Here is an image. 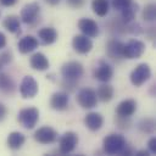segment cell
<instances>
[{
  "label": "cell",
  "instance_id": "6da1fadb",
  "mask_svg": "<svg viewBox=\"0 0 156 156\" xmlns=\"http://www.w3.org/2000/svg\"><path fill=\"white\" fill-rule=\"evenodd\" d=\"M126 145H127V140L124 135L119 133H111L102 139V150L107 155L122 154Z\"/></svg>",
  "mask_w": 156,
  "mask_h": 156
},
{
  "label": "cell",
  "instance_id": "7a4b0ae2",
  "mask_svg": "<svg viewBox=\"0 0 156 156\" xmlns=\"http://www.w3.org/2000/svg\"><path fill=\"white\" fill-rule=\"evenodd\" d=\"M17 121L26 129H33L39 121V110L37 107H24L18 111Z\"/></svg>",
  "mask_w": 156,
  "mask_h": 156
},
{
  "label": "cell",
  "instance_id": "3957f363",
  "mask_svg": "<svg viewBox=\"0 0 156 156\" xmlns=\"http://www.w3.org/2000/svg\"><path fill=\"white\" fill-rule=\"evenodd\" d=\"M84 74V67L78 61H67L61 66V76L63 79L78 80Z\"/></svg>",
  "mask_w": 156,
  "mask_h": 156
},
{
  "label": "cell",
  "instance_id": "277c9868",
  "mask_svg": "<svg viewBox=\"0 0 156 156\" xmlns=\"http://www.w3.org/2000/svg\"><path fill=\"white\" fill-rule=\"evenodd\" d=\"M76 100L78 105L84 108V110H91L96 106L98 104V98H96V91L91 88H82L76 96Z\"/></svg>",
  "mask_w": 156,
  "mask_h": 156
},
{
  "label": "cell",
  "instance_id": "5b68a950",
  "mask_svg": "<svg viewBox=\"0 0 156 156\" xmlns=\"http://www.w3.org/2000/svg\"><path fill=\"white\" fill-rule=\"evenodd\" d=\"M78 141H79V138L76 132H72V130L65 132L58 140V154L61 155L71 154L78 145Z\"/></svg>",
  "mask_w": 156,
  "mask_h": 156
},
{
  "label": "cell",
  "instance_id": "8992f818",
  "mask_svg": "<svg viewBox=\"0 0 156 156\" xmlns=\"http://www.w3.org/2000/svg\"><path fill=\"white\" fill-rule=\"evenodd\" d=\"M150 77H151V68L147 63L144 62L135 66V68L130 72L129 79L134 87H141L145 82L150 79Z\"/></svg>",
  "mask_w": 156,
  "mask_h": 156
},
{
  "label": "cell",
  "instance_id": "52a82bcc",
  "mask_svg": "<svg viewBox=\"0 0 156 156\" xmlns=\"http://www.w3.org/2000/svg\"><path fill=\"white\" fill-rule=\"evenodd\" d=\"M39 13H40V5L38 2H28L22 7L20 13V20L21 22L32 26L39 18Z\"/></svg>",
  "mask_w": 156,
  "mask_h": 156
},
{
  "label": "cell",
  "instance_id": "ba28073f",
  "mask_svg": "<svg viewBox=\"0 0 156 156\" xmlns=\"http://www.w3.org/2000/svg\"><path fill=\"white\" fill-rule=\"evenodd\" d=\"M33 138L37 143L43 144V145H48V144H52L58 139V134L57 132L50 127V126H43L40 128H38L34 134Z\"/></svg>",
  "mask_w": 156,
  "mask_h": 156
},
{
  "label": "cell",
  "instance_id": "9c48e42d",
  "mask_svg": "<svg viewBox=\"0 0 156 156\" xmlns=\"http://www.w3.org/2000/svg\"><path fill=\"white\" fill-rule=\"evenodd\" d=\"M145 52V44L138 39H130L123 46V58L134 60L139 58Z\"/></svg>",
  "mask_w": 156,
  "mask_h": 156
},
{
  "label": "cell",
  "instance_id": "30bf717a",
  "mask_svg": "<svg viewBox=\"0 0 156 156\" xmlns=\"http://www.w3.org/2000/svg\"><path fill=\"white\" fill-rule=\"evenodd\" d=\"M93 77L101 83H108L113 77V68L105 60H99L94 67Z\"/></svg>",
  "mask_w": 156,
  "mask_h": 156
},
{
  "label": "cell",
  "instance_id": "8fae6325",
  "mask_svg": "<svg viewBox=\"0 0 156 156\" xmlns=\"http://www.w3.org/2000/svg\"><path fill=\"white\" fill-rule=\"evenodd\" d=\"M39 91L38 82L32 76H24L20 84V94L23 99H33Z\"/></svg>",
  "mask_w": 156,
  "mask_h": 156
},
{
  "label": "cell",
  "instance_id": "7c38bea8",
  "mask_svg": "<svg viewBox=\"0 0 156 156\" xmlns=\"http://www.w3.org/2000/svg\"><path fill=\"white\" fill-rule=\"evenodd\" d=\"M72 48L76 52L80 55H85L91 51L93 49V41L89 37L84 34H77L72 39Z\"/></svg>",
  "mask_w": 156,
  "mask_h": 156
},
{
  "label": "cell",
  "instance_id": "4fadbf2b",
  "mask_svg": "<svg viewBox=\"0 0 156 156\" xmlns=\"http://www.w3.org/2000/svg\"><path fill=\"white\" fill-rule=\"evenodd\" d=\"M77 26H78V29L82 32V34L89 38H96L100 33L99 24L91 18H80Z\"/></svg>",
  "mask_w": 156,
  "mask_h": 156
},
{
  "label": "cell",
  "instance_id": "5bb4252c",
  "mask_svg": "<svg viewBox=\"0 0 156 156\" xmlns=\"http://www.w3.org/2000/svg\"><path fill=\"white\" fill-rule=\"evenodd\" d=\"M68 102H69L68 93L63 90L55 91L50 98V107L55 111H65L68 107Z\"/></svg>",
  "mask_w": 156,
  "mask_h": 156
},
{
  "label": "cell",
  "instance_id": "9a60e30c",
  "mask_svg": "<svg viewBox=\"0 0 156 156\" xmlns=\"http://www.w3.org/2000/svg\"><path fill=\"white\" fill-rule=\"evenodd\" d=\"M123 46L124 43L117 39H111L106 44V55L111 60H121L123 58Z\"/></svg>",
  "mask_w": 156,
  "mask_h": 156
},
{
  "label": "cell",
  "instance_id": "2e32d148",
  "mask_svg": "<svg viewBox=\"0 0 156 156\" xmlns=\"http://www.w3.org/2000/svg\"><path fill=\"white\" fill-rule=\"evenodd\" d=\"M136 111V101L134 99H124L116 107V115L121 117H132Z\"/></svg>",
  "mask_w": 156,
  "mask_h": 156
},
{
  "label": "cell",
  "instance_id": "e0dca14e",
  "mask_svg": "<svg viewBox=\"0 0 156 156\" xmlns=\"http://www.w3.org/2000/svg\"><path fill=\"white\" fill-rule=\"evenodd\" d=\"M84 126L91 132L100 130L104 126L102 115L99 112H88L84 117Z\"/></svg>",
  "mask_w": 156,
  "mask_h": 156
},
{
  "label": "cell",
  "instance_id": "ac0fdd59",
  "mask_svg": "<svg viewBox=\"0 0 156 156\" xmlns=\"http://www.w3.org/2000/svg\"><path fill=\"white\" fill-rule=\"evenodd\" d=\"M39 46V41L33 35H26L23 38L20 39L18 44H17V49L21 54L26 55V54H29L32 51H34Z\"/></svg>",
  "mask_w": 156,
  "mask_h": 156
},
{
  "label": "cell",
  "instance_id": "d6986e66",
  "mask_svg": "<svg viewBox=\"0 0 156 156\" xmlns=\"http://www.w3.org/2000/svg\"><path fill=\"white\" fill-rule=\"evenodd\" d=\"M38 38L43 45H51L57 40L58 34L54 27H44L38 30Z\"/></svg>",
  "mask_w": 156,
  "mask_h": 156
},
{
  "label": "cell",
  "instance_id": "ffe728a7",
  "mask_svg": "<svg viewBox=\"0 0 156 156\" xmlns=\"http://www.w3.org/2000/svg\"><path fill=\"white\" fill-rule=\"evenodd\" d=\"M29 65L35 71H46L50 67L49 58L43 52H35L29 58Z\"/></svg>",
  "mask_w": 156,
  "mask_h": 156
},
{
  "label": "cell",
  "instance_id": "44dd1931",
  "mask_svg": "<svg viewBox=\"0 0 156 156\" xmlns=\"http://www.w3.org/2000/svg\"><path fill=\"white\" fill-rule=\"evenodd\" d=\"M16 83L7 73L0 72V93L5 95H12L16 91Z\"/></svg>",
  "mask_w": 156,
  "mask_h": 156
},
{
  "label": "cell",
  "instance_id": "7402d4cb",
  "mask_svg": "<svg viewBox=\"0 0 156 156\" xmlns=\"http://www.w3.org/2000/svg\"><path fill=\"white\" fill-rule=\"evenodd\" d=\"M4 28L12 34H21V20L16 15H9L2 21Z\"/></svg>",
  "mask_w": 156,
  "mask_h": 156
},
{
  "label": "cell",
  "instance_id": "603a6c76",
  "mask_svg": "<svg viewBox=\"0 0 156 156\" xmlns=\"http://www.w3.org/2000/svg\"><path fill=\"white\" fill-rule=\"evenodd\" d=\"M24 141H26V136L21 132H11L6 139V144H7L9 149H11V150L21 149L22 145L24 144Z\"/></svg>",
  "mask_w": 156,
  "mask_h": 156
},
{
  "label": "cell",
  "instance_id": "cb8c5ba5",
  "mask_svg": "<svg viewBox=\"0 0 156 156\" xmlns=\"http://www.w3.org/2000/svg\"><path fill=\"white\" fill-rule=\"evenodd\" d=\"M113 95H115L113 87L110 85V84H107V83L101 84L98 88V90H96V98L101 102H108V101H111L113 99Z\"/></svg>",
  "mask_w": 156,
  "mask_h": 156
},
{
  "label": "cell",
  "instance_id": "d4e9b609",
  "mask_svg": "<svg viewBox=\"0 0 156 156\" xmlns=\"http://www.w3.org/2000/svg\"><path fill=\"white\" fill-rule=\"evenodd\" d=\"M91 10L96 16L104 17L108 13L110 4L107 0H93L91 1Z\"/></svg>",
  "mask_w": 156,
  "mask_h": 156
},
{
  "label": "cell",
  "instance_id": "484cf974",
  "mask_svg": "<svg viewBox=\"0 0 156 156\" xmlns=\"http://www.w3.org/2000/svg\"><path fill=\"white\" fill-rule=\"evenodd\" d=\"M138 4H130V5H128L127 7H124V9H122L121 10V17H122V21L124 22V23H130V22H133L134 21V18H135V15H136V12H138Z\"/></svg>",
  "mask_w": 156,
  "mask_h": 156
},
{
  "label": "cell",
  "instance_id": "4316f807",
  "mask_svg": "<svg viewBox=\"0 0 156 156\" xmlns=\"http://www.w3.org/2000/svg\"><path fill=\"white\" fill-rule=\"evenodd\" d=\"M155 126H156V123H155V119H154V118H151V117H145V118H143V119L139 122L138 128H139V130H140L141 133H144V134H154V132H155Z\"/></svg>",
  "mask_w": 156,
  "mask_h": 156
},
{
  "label": "cell",
  "instance_id": "83f0119b",
  "mask_svg": "<svg viewBox=\"0 0 156 156\" xmlns=\"http://www.w3.org/2000/svg\"><path fill=\"white\" fill-rule=\"evenodd\" d=\"M141 17L146 22H152L156 18V5L155 4H147L141 12Z\"/></svg>",
  "mask_w": 156,
  "mask_h": 156
},
{
  "label": "cell",
  "instance_id": "f1b7e54d",
  "mask_svg": "<svg viewBox=\"0 0 156 156\" xmlns=\"http://www.w3.org/2000/svg\"><path fill=\"white\" fill-rule=\"evenodd\" d=\"M115 123L117 126V128L119 129H129L130 126H132V121H130V117H121V116H116L115 118Z\"/></svg>",
  "mask_w": 156,
  "mask_h": 156
},
{
  "label": "cell",
  "instance_id": "f546056e",
  "mask_svg": "<svg viewBox=\"0 0 156 156\" xmlns=\"http://www.w3.org/2000/svg\"><path fill=\"white\" fill-rule=\"evenodd\" d=\"M12 58H13V55H12V51L11 50H5L0 54V69H2L5 66L10 65L12 62Z\"/></svg>",
  "mask_w": 156,
  "mask_h": 156
},
{
  "label": "cell",
  "instance_id": "4dcf8cb0",
  "mask_svg": "<svg viewBox=\"0 0 156 156\" xmlns=\"http://www.w3.org/2000/svg\"><path fill=\"white\" fill-rule=\"evenodd\" d=\"M61 85H62V88L66 90V93H69V91H74V90H76V88H77L78 83H77V80H68V79H63V80H62V83H61Z\"/></svg>",
  "mask_w": 156,
  "mask_h": 156
},
{
  "label": "cell",
  "instance_id": "1f68e13d",
  "mask_svg": "<svg viewBox=\"0 0 156 156\" xmlns=\"http://www.w3.org/2000/svg\"><path fill=\"white\" fill-rule=\"evenodd\" d=\"M133 1L132 0H112V2H111V5H112V7L115 9V10H122V9H124V7H127L128 5H130Z\"/></svg>",
  "mask_w": 156,
  "mask_h": 156
},
{
  "label": "cell",
  "instance_id": "d6a6232c",
  "mask_svg": "<svg viewBox=\"0 0 156 156\" xmlns=\"http://www.w3.org/2000/svg\"><path fill=\"white\" fill-rule=\"evenodd\" d=\"M147 150L156 155V136H151L147 141Z\"/></svg>",
  "mask_w": 156,
  "mask_h": 156
},
{
  "label": "cell",
  "instance_id": "836d02e7",
  "mask_svg": "<svg viewBox=\"0 0 156 156\" xmlns=\"http://www.w3.org/2000/svg\"><path fill=\"white\" fill-rule=\"evenodd\" d=\"M67 4L73 9H79L85 4V0H67Z\"/></svg>",
  "mask_w": 156,
  "mask_h": 156
},
{
  "label": "cell",
  "instance_id": "e575fe53",
  "mask_svg": "<svg viewBox=\"0 0 156 156\" xmlns=\"http://www.w3.org/2000/svg\"><path fill=\"white\" fill-rule=\"evenodd\" d=\"M6 115H7V108H6V106L0 102V122L5 119Z\"/></svg>",
  "mask_w": 156,
  "mask_h": 156
},
{
  "label": "cell",
  "instance_id": "d590c367",
  "mask_svg": "<svg viewBox=\"0 0 156 156\" xmlns=\"http://www.w3.org/2000/svg\"><path fill=\"white\" fill-rule=\"evenodd\" d=\"M17 1H18V0H0V4H1L2 6H5V7H11V6L16 5Z\"/></svg>",
  "mask_w": 156,
  "mask_h": 156
},
{
  "label": "cell",
  "instance_id": "8d00e7d4",
  "mask_svg": "<svg viewBox=\"0 0 156 156\" xmlns=\"http://www.w3.org/2000/svg\"><path fill=\"white\" fill-rule=\"evenodd\" d=\"M6 43H7V40H6V35H5L2 32H0V50L4 49V48L6 46Z\"/></svg>",
  "mask_w": 156,
  "mask_h": 156
},
{
  "label": "cell",
  "instance_id": "74e56055",
  "mask_svg": "<svg viewBox=\"0 0 156 156\" xmlns=\"http://www.w3.org/2000/svg\"><path fill=\"white\" fill-rule=\"evenodd\" d=\"M136 156H150V151L149 150H138L135 152Z\"/></svg>",
  "mask_w": 156,
  "mask_h": 156
},
{
  "label": "cell",
  "instance_id": "f35d334b",
  "mask_svg": "<svg viewBox=\"0 0 156 156\" xmlns=\"http://www.w3.org/2000/svg\"><path fill=\"white\" fill-rule=\"evenodd\" d=\"M60 1H61V0H46V2H48L49 5H51V6H55V5H57Z\"/></svg>",
  "mask_w": 156,
  "mask_h": 156
}]
</instances>
